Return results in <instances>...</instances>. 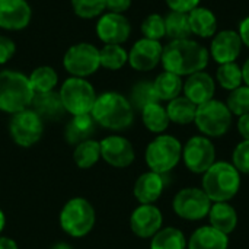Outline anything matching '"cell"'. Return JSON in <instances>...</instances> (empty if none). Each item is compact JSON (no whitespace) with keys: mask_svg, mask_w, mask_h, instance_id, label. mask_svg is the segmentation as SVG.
I'll return each instance as SVG.
<instances>
[{"mask_svg":"<svg viewBox=\"0 0 249 249\" xmlns=\"http://www.w3.org/2000/svg\"><path fill=\"white\" fill-rule=\"evenodd\" d=\"M209 51L200 42L187 38L171 41L165 45L160 63L166 71L182 77L204 70L209 64Z\"/></svg>","mask_w":249,"mask_h":249,"instance_id":"cell-1","label":"cell"},{"mask_svg":"<svg viewBox=\"0 0 249 249\" xmlns=\"http://www.w3.org/2000/svg\"><path fill=\"white\" fill-rule=\"evenodd\" d=\"M90 115L98 125L107 130L121 131L133 124L134 108L124 95L118 92H105L96 96Z\"/></svg>","mask_w":249,"mask_h":249,"instance_id":"cell-2","label":"cell"},{"mask_svg":"<svg viewBox=\"0 0 249 249\" xmlns=\"http://www.w3.org/2000/svg\"><path fill=\"white\" fill-rule=\"evenodd\" d=\"M201 188L213 203H228L241 190V174L229 162H214L203 174Z\"/></svg>","mask_w":249,"mask_h":249,"instance_id":"cell-3","label":"cell"},{"mask_svg":"<svg viewBox=\"0 0 249 249\" xmlns=\"http://www.w3.org/2000/svg\"><path fill=\"white\" fill-rule=\"evenodd\" d=\"M34 95L28 76L16 70L0 71V111L13 115L28 109Z\"/></svg>","mask_w":249,"mask_h":249,"instance_id":"cell-4","label":"cell"},{"mask_svg":"<svg viewBox=\"0 0 249 249\" xmlns=\"http://www.w3.org/2000/svg\"><path fill=\"white\" fill-rule=\"evenodd\" d=\"M96 223L93 206L83 197L70 198L60 212V226L71 238H85Z\"/></svg>","mask_w":249,"mask_h":249,"instance_id":"cell-5","label":"cell"},{"mask_svg":"<svg viewBox=\"0 0 249 249\" xmlns=\"http://www.w3.org/2000/svg\"><path fill=\"white\" fill-rule=\"evenodd\" d=\"M144 159L150 171L165 175L171 172L182 159V146L177 137L159 134L147 144Z\"/></svg>","mask_w":249,"mask_h":249,"instance_id":"cell-6","label":"cell"},{"mask_svg":"<svg viewBox=\"0 0 249 249\" xmlns=\"http://www.w3.org/2000/svg\"><path fill=\"white\" fill-rule=\"evenodd\" d=\"M58 95L61 98L66 112L71 115L90 114L98 96L93 85L89 80L73 76L63 82Z\"/></svg>","mask_w":249,"mask_h":249,"instance_id":"cell-7","label":"cell"},{"mask_svg":"<svg viewBox=\"0 0 249 249\" xmlns=\"http://www.w3.org/2000/svg\"><path fill=\"white\" fill-rule=\"evenodd\" d=\"M232 112L222 101L212 99L197 107L196 125L206 137H222L232 127Z\"/></svg>","mask_w":249,"mask_h":249,"instance_id":"cell-8","label":"cell"},{"mask_svg":"<svg viewBox=\"0 0 249 249\" xmlns=\"http://www.w3.org/2000/svg\"><path fill=\"white\" fill-rule=\"evenodd\" d=\"M213 201L203 191V188L187 187L179 190L174 200L172 209L175 214L188 222H198L209 216Z\"/></svg>","mask_w":249,"mask_h":249,"instance_id":"cell-9","label":"cell"},{"mask_svg":"<svg viewBox=\"0 0 249 249\" xmlns=\"http://www.w3.org/2000/svg\"><path fill=\"white\" fill-rule=\"evenodd\" d=\"M63 66L70 76L86 79L96 73L101 67L99 48L89 42L74 44L66 51L63 57Z\"/></svg>","mask_w":249,"mask_h":249,"instance_id":"cell-10","label":"cell"},{"mask_svg":"<svg viewBox=\"0 0 249 249\" xmlns=\"http://www.w3.org/2000/svg\"><path fill=\"white\" fill-rule=\"evenodd\" d=\"M9 133L18 146L32 147L44 134V121L34 109L28 108L12 115Z\"/></svg>","mask_w":249,"mask_h":249,"instance_id":"cell-11","label":"cell"},{"mask_svg":"<svg viewBox=\"0 0 249 249\" xmlns=\"http://www.w3.org/2000/svg\"><path fill=\"white\" fill-rule=\"evenodd\" d=\"M182 160L190 172L203 175L216 162V147L209 137L194 136L182 146Z\"/></svg>","mask_w":249,"mask_h":249,"instance_id":"cell-12","label":"cell"},{"mask_svg":"<svg viewBox=\"0 0 249 249\" xmlns=\"http://www.w3.org/2000/svg\"><path fill=\"white\" fill-rule=\"evenodd\" d=\"M96 34L104 44L121 45L130 38L131 25L123 13L107 12L96 22Z\"/></svg>","mask_w":249,"mask_h":249,"instance_id":"cell-13","label":"cell"},{"mask_svg":"<svg viewBox=\"0 0 249 249\" xmlns=\"http://www.w3.org/2000/svg\"><path fill=\"white\" fill-rule=\"evenodd\" d=\"M162 212L155 204H140L130 216V229L142 239H152L162 229Z\"/></svg>","mask_w":249,"mask_h":249,"instance_id":"cell-14","label":"cell"},{"mask_svg":"<svg viewBox=\"0 0 249 249\" xmlns=\"http://www.w3.org/2000/svg\"><path fill=\"white\" fill-rule=\"evenodd\" d=\"M101 158L114 168H127L136 159L131 142L123 136H108L99 142Z\"/></svg>","mask_w":249,"mask_h":249,"instance_id":"cell-15","label":"cell"},{"mask_svg":"<svg viewBox=\"0 0 249 249\" xmlns=\"http://www.w3.org/2000/svg\"><path fill=\"white\" fill-rule=\"evenodd\" d=\"M163 47L159 41L142 38L128 53V64L137 71H150L162 61Z\"/></svg>","mask_w":249,"mask_h":249,"instance_id":"cell-16","label":"cell"},{"mask_svg":"<svg viewBox=\"0 0 249 249\" xmlns=\"http://www.w3.org/2000/svg\"><path fill=\"white\" fill-rule=\"evenodd\" d=\"M242 39L236 31L225 29L214 34L210 44V57L219 64L233 63L242 51Z\"/></svg>","mask_w":249,"mask_h":249,"instance_id":"cell-17","label":"cell"},{"mask_svg":"<svg viewBox=\"0 0 249 249\" xmlns=\"http://www.w3.org/2000/svg\"><path fill=\"white\" fill-rule=\"evenodd\" d=\"M32 9L26 0H0V28L20 31L29 25Z\"/></svg>","mask_w":249,"mask_h":249,"instance_id":"cell-18","label":"cell"},{"mask_svg":"<svg viewBox=\"0 0 249 249\" xmlns=\"http://www.w3.org/2000/svg\"><path fill=\"white\" fill-rule=\"evenodd\" d=\"M182 92L185 98H188L193 104L198 107L213 99L216 92V83L209 73L201 70L187 77V80L184 82Z\"/></svg>","mask_w":249,"mask_h":249,"instance_id":"cell-19","label":"cell"},{"mask_svg":"<svg viewBox=\"0 0 249 249\" xmlns=\"http://www.w3.org/2000/svg\"><path fill=\"white\" fill-rule=\"evenodd\" d=\"M163 190H165L163 175L149 171L137 178L133 193L140 204H153L160 198Z\"/></svg>","mask_w":249,"mask_h":249,"instance_id":"cell-20","label":"cell"},{"mask_svg":"<svg viewBox=\"0 0 249 249\" xmlns=\"http://www.w3.org/2000/svg\"><path fill=\"white\" fill-rule=\"evenodd\" d=\"M31 109H34L42 121H58L64 117L66 109L63 107L61 98L58 92L51 90V92H44V93H35Z\"/></svg>","mask_w":249,"mask_h":249,"instance_id":"cell-21","label":"cell"},{"mask_svg":"<svg viewBox=\"0 0 249 249\" xmlns=\"http://www.w3.org/2000/svg\"><path fill=\"white\" fill-rule=\"evenodd\" d=\"M228 235L216 231L212 226H201L196 229L187 242V249H228Z\"/></svg>","mask_w":249,"mask_h":249,"instance_id":"cell-22","label":"cell"},{"mask_svg":"<svg viewBox=\"0 0 249 249\" xmlns=\"http://www.w3.org/2000/svg\"><path fill=\"white\" fill-rule=\"evenodd\" d=\"M96 123L90 114L73 115V118L67 123L64 128V139L69 144L77 146L79 143L89 140L95 133Z\"/></svg>","mask_w":249,"mask_h":249,"instance_id":"cell-23","label":"cell"},{"mask_svg":"<svg viewBox=\"0 0 249 249\" xmlns=\"http://www.w3.org/2000/svg\"><path fill=\"white\" fill-rule=\"evenodd\" d=\"M207 217L210 220L212 228L228 236L238 226V213L235 207L229 203H213Z\"/></svg>","mask_w":249,"mask_h":249,"instance_id":"cell-24","label":"cell"},{"mask_svg":"<svg viewBox=\"0 0 249 249\" xmlns=\"http://www.w3.org/2000/svg\"><path fill=\"white\" fill-rule=\"evenodd\" d=\"M188 22L191 34L200 38H212L217 29V19L216 15L207 7H196L188 12Z\"/></svg>","mask_w":249,"mask_h":249,"instance_id":"cell-25","label":"cell"},{"mask_svg":"<svg viewBox=\"0 0 249 249\" xmlns=\"http://www.w3.org/2000/svg\"><path fill=\"white\" fill-rule=\"evenodd\" d=\"M153 86H155V90H156L159 101H168L169 102V101L181 96L184 82H182L181 76L165 70L153 80Z\"/></svg>","mask_w":249,"mask_h":249,"instance_id":"cell-26","label":"cell"},{"mask_svg":"<svg viewBox=\"0 0 249 249\" xmlns=\"http://www.w3.org/2000/svg\"><path fill=\"white\" fill-rule=\"evenodd\" d=\"M166 112H168V117H169L171 123H175V124H179V125H187V124L194 123L196 112H197V105L193 104L185 96H178V98L168 102Z\"/></svg>","mask_w":249,"mask_h":249,"instance_id":"cell-27","label":"cell"},{"mask_svg":"<svg viewBox=\"0 0 249 249\" xmlns=\"http://www.w3.org/2000/svg\"><path fill=\"white\" fill-rule=\"evenodd\" d=\"M140 112H142V121L149 131L160 134L166 131V128L169 127L171 121H169L166 108L162 107L159 102L144 107Z\"/></svg>","mask_w":249,"mask_h":249,"instance_id":"cell-28","label":"cell"},{"mask_svg":"<svg viewBox=\"0 0 249 249\" xmlns=\"http://www.w3.org/2000/svg\"><path fill=\"white\" fill-rule=\"evenodd\" d=\"M99 159H101L99 142H96L93 139H89V140H85V142L79 143L77 146H74L73 160L77 165V168L89 169L93 165H96Z\"/></svg>","mask_w":249,"mask_h":249,"instance_id":"cell-29","label":"cell"},{"mask_svg":"<svg viewBox=\"0 0 249 249\" xmlns=\"http://www.w3.org/2000/svg\"><path fill=\"white\" fill-rule=\"evenodd\" d=\"M34 93L51 92L58 83V74L51 66H39L31 71L28 76Z\"/></svg>","mask_w":249,"mask_h":249,"instance_id":"cell-30","label":"cell"},{"mask_svg":"<svg viewBox=\"0 0 249 249\" xmlns=\"http://www.w3.org/2000/svg\"><path fill=\"white\" fill-rule=\"evenodd\" d=\"M150 249H187V239L177 228H162L150 241Z\"/></svg>","mask_w":249,"mask_h":249,"instance_id":"cell-31","label":"cell"},{"mask_svg":"<svg viewBox=\"0 0 249 249\" xmlns=\"http://www.w3.org/2000/svg\"><path fill=\"white\" fill-rule=\"evenodd\" d=\"M165 31H166L165 36H168L171 41L190 38L191 29L188 22V13L171 10L169 15L165 18Z\"/></svg>","mask_w":249,"mask_h":249,"instance_id":"cell-32","label":"cell"},{"mask_svg":"<svg viewBox=\"0 0 249 249\" xmlns=\"http://www.w3.org/2000/svg\"><path fill=\"white\" fill-rule=\"evenodd\" d=\"M99 61H101V67L115 71L123 69L128 63V53L121 45L105 44L99 50Z\"/></svg>","mask_w":249,"mask_h":249,"instance_id":"cell-33","label":"cell"},{"mask_svg":"<svg viewBox=\"0 0 249 249\" xmlns=\"http://www.w3.org/2000/svg\"><path fill=\"white\" fill-rule=\"evenodd\" d=\"M128 101L133 105V108H136L139 111H142L144 107H147L150 104L159 102V98L156 95L153 82H149V80H140V82H137L133 86V89H131V93H130V99Z\"/></svg>","mask_w":249,"mask_h":249,"instance_id":"cell-34","label":"cell"},{"mask_svg":"<svg viewBox=\"0 0 249 249\" xmlns=\"http://www.w3.org/2000/svg\"><path fill=\"white\" fill-rule=\"evenodd\" d=\"M216 79L217 83L226 89V90H233L239 86H242L244 83V77H242V67L239 64L233 63H225L220 64L216 73Z\"/></svg>","mask_w":249,"mask_h":249,"instance_id":"cell-35","label":"cell"},{"mask_svg":"<svg viewBox=\"0 0 249 249\" xmlns=\"http://www.w3.org/2000/svg\"><path fill=\"white\" fill-rule=\"evenodd\" d=\"M226 105L232 112V115L242 117L245 114H249V86L242 85L231 90Z\"/></svg>","mask_w":249,"mask_h":249,"instance_id":"cell-36","label":"cell"},{"mask_svg":"<svg viewBox=\"0 0 249 249\" xmlns=\"http://www.w3.org/2000/svg\"><path fill=\"white\" fill-rule=\"evenodd\" d=\"M74 13L82 19H93L101 16L107 9L105 0H71Z\"/></svg>","mask_w":249,"mask_h":249,"instance_id":"cell-37","label":"cell"},{"mask_svg":"<svg viewBox=\"0 0 249 249\" xmlns=\"http://www.w3.org/2000/svg\"><path fill=\"white\" fill-rule=\"evenodd\" d=\"M142 34H143V38L153 39V41H159L160 38H163L166 35L165 18L158 13L149 15L142 23Z\"/></svg>","mask_w":249,"mask_h":249,"instance_id":"cell-38","label":"cell"},{"mask_svg":"<svg viewBox=\"0 0 249 249\" xmlns=\"http://www.w3.org/2000/svg\"><path fill=\"white\" fill-rule=\"evenodd\" d=\"M232 165L239 174L249 175V140H244L236 144L232 153Z\"/></svg>","mask_w":249,"mask_h":249,"instance_id":"cell-39","label":"cell"},{"mask_svg":"<svg viewBox=\"0 0 249 249\" xmlns=\"http://www.w3.org/2000/svg\"><path fill=\"white\" fill-rule=\"evenodd\" d=\"M15 53H16V45L13 39L6 35H0V66L10 61Z\"/></svg>","mask_w":249,"mask_h":249,"instance_id":"cell-40","label":"cell"},{"mask_svg":"<svg viewBox=\"0 0 249 249\" xmlns=\"http://www.w3.org/2000/svg\"><path fill=\"white\" fill-rule=\"evenodd\" d=\"M166 4L169 6L171 10L175 12H182V13H188L193 9H196L200 3V0H165Z\"/></svg>","mask_w":249,"mask_h":249,"instance_id":"cell-41","label":"cell"},{"mask_svg":"<svg viewBox=\"0 0 249 249\" xmlns=\"http://www.w3.org/2000/svg\"><path fill=\"white\" fill-rule=\"evenodd\" d=\"M107 1V9L114 13H123L130 9L131 0H105Z\"/></svg>","mask_w":249,"mask_h":249,"instance_id":"cell-42","label":"cell"},{"mask_svg":"<svg viewBox=\"0 0 249 249\" xmlns=\"http://www.w3.org/2000/svg\"><path fill=\"white\" fill-rule=\"evenodd\" d=\"M238 131L242 136L244 140H249V114L239 117L238 121Z\"/></svg>","mask_w":249,"mask_h":249,"instance_id":"cell-43","label":"cell"},{"mask_svg":"<svg viewBox=\"0 0 249 249\" xmlns=\"http://www.w3.org/2000/svg\"><path fill=\"white\" fill-rule=\"evenodd\" d=\"M239 36H241V39H242V44L244 45H247L249 48V16L248 18H245L242 22H241V25H239Z\"/></svg>","mask_w":249,"mask_h":249,"instance_id":"cell-44","label":"cell"},{"mask_svg":"<svg viewBox=\"0 0 249 249\" xmlns=\"http://www.w3.org/2000/svg\"><path fill=\"white\" fill-rule=\"evenodd\" d=\"M0 249H19L18 244L7 236H0Z\"/></svg>","mask_w":249,"mask_h":249,"instance_id":"cell-45","label":"cell"},{"mask_svg":"<svg viewBox=\"0 0 249 249\" xmlns=\"http://www.w3.org/2000/svg\"><path fill=\"white\" fill-rule=\"evenodd\" d=\"M242 77H244V83L249 86V58L242 66Z\"/></svg>","mask_w":249,"mask_h":249,"instance_id":"cell-46","label":"cell"},{"mask_svg":"<svg viewBox=\"0 0 249 249\" xmlns=\"http://www.w3.org/2000/svg\"><path fill=\"white\" fill-rule=\"evenodd\" d=\"M51 249H71V247L66 242H57L51 247Z\"/></svg>","mask_w":249,"mask_h":249,"instance_id":"cell-47","label":"cell"},{"mask_svg":"<svg viewBox=\"0 0 249 249\" xmlns=\"http://www.w3.org/2000/svg\"><path fill=\"white\" fill-rule=\"evenodd\" d=\"M4 226H6V216H4V213H3V210L0 209V233L3 232V229H4Z\"/></svg>","mask_w":249,"mask_h":249,"instance_id":"cell-48","label":"cell"}]
</instances>
